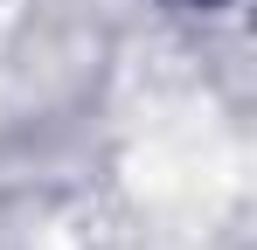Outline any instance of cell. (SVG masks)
<instances>
[{
	"instance_id": "6da1fadb",
	"label": "cell",
	"mask_w": 257,
	"mask_h": 250,
	"mask_svg": "<svg viewBox=\"0 0 257 250\" xmlns=\"http://www.w3.org/2000/svg\"><path fill=\"white\" fill-rule=\"evenodd\" d=\"M181 7H222V0H181Z\"/></svg>"
}]
</instances>
